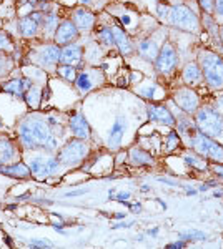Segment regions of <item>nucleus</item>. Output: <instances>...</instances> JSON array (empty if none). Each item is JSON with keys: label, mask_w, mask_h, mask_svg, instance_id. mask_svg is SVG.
<instances>
[{"label": "nucleus", "mask_w": 223, "mask_h": 249, "mask_svg": "<svg viewBox=\"0 0 223 249\" xmlns=\"http://www.w3.org/2000/svg\"><path fill=\"white\" fill-rule=\"evenodd\" d=\"M213 171L217 173L218 178L223 179V166H222V164H215V166H213Z\"/></svg>", "instance_id": "58836bf2"}, {"label": "nucleus", "mask_w": 223, "mask_h": 249, "mask_svg": "<svg viewBox=\"0 0 223 249\" xmlns=\"http://www.w3.org/2000/svg\"><path fill=\"white\" fill-rule=\"evenodd\" d=\"M59 75L67 82H75L77 78V68L72 65H62L59 67Z\"/></svg>", "instance_id": "2f4dec72"}, {"label": "nucleus", "mask_w": 223, "mask_h": 249, "mask_svg": "<svg viewBox=\"0 0 223 249\" xmlns=\"http://www.w3.org/2000/svg\"><path fill=\"white\" fill-rule=\"evenodd\" d=\"M9 70H10V60L0 55V77H3Z\"/></svg>", "instance_id": "c9c22d12"}, {"label": "nucleus", "mask_w": 223, "mask_h": 249, "mask_svg": "<svg viewBox=\"0 0 223 249\" xmlns=\"http://www.w3.org/2000/svg\"><path fill=\"white\" fill-rule=\"evenodd\" d=\"M43 29H45L47 34H54L59 29V18H57L55 14H48L43 18Z\"/></svg>", "instance_id": "7c9ffc66"}, {"label": "nucleus", "mask_w": 223, "mask_h": 249, "mask_svg": "<svg viewBox=\"0 0 223 249\" xmlns=\"http://www.w3.org/2000/svg\"><path fill=\"white\" fill-rule=\"evenodd\" d=\"M130 160L133 164H152V156H150L147 151H143L142 148H132L130 150Z\"/></svg>", "instance_id": "b1692460"}, {"label": "nucleus", "mask_w": 223, "mask_h": 249, "mask_svg": "<svg viewBox=\"0 0 223 249\" xmlns=\"http://www.w3.org/2000/svg\"><path fill=\"white\" fill-rule=\"evenodd\" d=\"M215 14L218 18L223 20V0H215Z\"/></svg>", "instance_id": "e433bc0d"}, {"label": "nucleus", "mask_w": 223, "mask_h": 249, "mask_svg": "<svg viewBox=\"0 0 223 249\" xmlns=\"http://www.w3.org/2000/svg\"><path fill=\"white\" fill-rule=\"evenodd\" d=\"M2 171L5 175L17 176V178H28L30 176V168H27L25 164H14V166H3Z\"/></svg>", "instance_id": "393cba45"}, {"label": "nucleus", "mask_w": 223, "mask_h": 249, "mask_svg": "<svg viewBox=\"0 0 223 249\" xmlns=\"http://www.w3.org/2000/svg\"><path fill=\"white\" fill-rule=\"evenodd\" d=\"M137 48H139L140 57H143L145 60H148V62H155L158 52H160V48H158V45L155 43V40H152V38L142 40Z\"/></svg>", "instance_id": "412c9836"}, {"label": "nucleus", "mask_w": 223, "mask_h": 249, "mask_svg": "<svg viewBox=\"0 0 223 249\" xmlns=\"http://www.w3.org/2000/svg\"><path fill=\"white\" fill-rule=\"evenodd\" d=\"M20 142L25 148H48L55 150L57 138L52 133L48 120L40 116H28L19 126Z\"/></svg>", "instance_id": "f257e3e1"}, {"label": "nucleus", "mask_w": 223, "mask_h": 249, "mask_svg": "<svg viewBox=\"0 0 223 249\" xmlns=\"http://www.w3.org/2000/svg\"><path fill=\"white\" fill-rule=\"evenodd\" d=\"M128 198H130V193H119L115 196V199H119V201H127Z\"/></svg>", "instance_id": "ea45409f"}, {"label": "nucleus", "mask_w": 223, "mask_h": 249, "mask_svg": "<svg viewBox=\"0 0 223 249\" xmlns=\"http://www.w3.org/2000/svg\"><path fill=\"white\" fill-rule=\"evenodd\" d=\"M72 22L75 23L77 30H79L80 34H85V32H90L93 29V23H95V15H93L88 9H85V7H80V9H77L74 12Z\"/></svg>", "instance_id": "ddd939ff"}, {"label": "nucleus", "mask_w": 223, "mask_h": 249, "mask_svg": "<svg viewBox=\"0 0 223 249\" xmlns=\"http://www.w3.org/2000/svg\"><path fill=\"white\" fill-rule=\"evenodd\" d=\"M88 151H90V148H88L87 142L80 138H75V140H72V142H68L65 146L59 151L57 160L62 164H65V166H75V164H79L85 156L88 155Z\"/></svg>", "instance_id": "423d86ee"}, {"label": "nucleus", "mask_w": 223, "mask_h": 249, "mask_svg": "<svg viewBox=\"0 0 223 249\" xmlns=\"http://www.w3.org/2000/svg\"><path fill=\"white\" fill-rule=\"evenodd\" d=\"M14 158H15V148H14V144H12L10 142H7V140L0 142V164L10 163Z\"/></svg>", "instance_id": "5701e85b"}, {"label": "nucleus", "mask_w": 223, "mask_h": 249, "mask_svg": "<svg viewBox=\"0 0 223 249\" xmlns=\"http://www.w3.org/2000/svg\"><path fill=\"white\" fill-rule=\"evenodd\" d=\"M205 14H215V0H198Z\"/></svg>", "instance_id": "72a5a7b5"}, {"label": "nucleus", "mask_w": 223, "mask_h": 249, "mask_svg": "<svg viewBox=\"0 0 223 249\" xmlns=\"http://www.w3.org/2000/svg\"><path fill=\"white\" fill-rule=\"evenodd\" d=\"M157 91H158L157 83H148L147 87L137 88V93H139L140 96H143V98H147V100H155V98H158V96L155 95Z\"/></svg>", "instance_id": "c756f323"}, {"label": "nucleus", "mask_w": 223, "mask_h": 249, "mask_svg": "<svg viewBox=\"0 0 223 249\" xmlns=\"http://www.w3.org/2000/svg\"><path fill=\"white\" fill-rule=\"evenodd\" d=\"M147 113H148V120L155 123H162L167 124V126H175V115L168 110L167 107L162 105H148L147 107Z\"/></svg>", "instance_id": "9b49d317"}, {"label": "nucleus", "mask_w": 223, "mask_h": 249, "mask_svg": "<svg viewBox=\"0 0 223 249\" xmlns=\"http://www.w3.org/2000/svg\"><path fill=\"white\" fill-rule=\"evenodd\" d=\"M60 52L62 48L59 45H43L40 47L37 57H39V63L43 67H55L57 63L60 62Z\"/></svg>", "instance_id": "f3484780"}, {"label": "nucleus", "mask_w": 223, "mask_h": 249, "mask_svg": "<svg viewBox=\"0 0 223 249\" xmlns=\"http://www.w3.org/2000/svg\"><path fill=\"white\" fill-rule=\"evenodd\" d=\"M183 160H185V163L186 164H190L192 168H197V170H205L206 168V161L203 160V156H200V155H193V153H186L183 156Z\"/></svg>", "instance_id": "cd10ccee"}, {"label": "nucleus", "mask_w": 223, "mask_h": 249, "mask_svg": "<svg viewBox=\"0 0 223 249\" xmlns=\"http://www.w3.org/2000/svg\"><path fill=\"white\" fill-rule=\"evenodd\" d=\"M30 248H52V244L47 243V241H32Z\"/></svg>", "instance_id": "4c0bfd02"}, {"label": "nucleus", "mask_w": 223, "mask_h": 249, "mask_svg": "<svg viewBox=\"0 0 223 249\" xmlns=\"http://www.w3.org/2000/svg\"><path fill=\"white\" fill-rule=\"evenodd\" d=\"M188 144L192 146V150L198 153L203 158H208L212 161H223V144L215 142V138H210L205 133H202L200 130L190 138Z\"/></svg>", "instance_id": "39448f33"}, {"label": "nucleus", "mask_w": 223, "mask_h": 249, "mask_svg": "<svg viewBox=\"0 0 223 249\" xmlns=\"http://www.w3.org/2000/svg\"><path fill=\"white\" fill-rule=\"evenodd\" d=\"M62 166V163L57 158H37L30 160V171L34 173L37 178H45V176L57 175Z\"/></svg>", "instance_id": "1a4fd4ad"}, {"label": "nucleus", "mask_w": 223, "mask_h": 249, "mask_svg": "<svg viewBox=\"0 0 223 249\" xmlns=\"http://www.w3.org/2000/svg\"><path fill=\"white\" fill-rule=\"evenodd\" d=\"M180 135L177 131H170L167 138H165V153H172L173 150H177L180 146Z\"/></svg>", "instance_id": "c85d7f7f"}, {"label": "nucleus", "mask_w": 223, "mask_h": 249, "mask_svg": "<svg viewBox=\"0 0 223 249\" xmlns=\"http://www.w3.org/2000/svg\"><path fill=\"white\" fill-rule=\"evenodd\" d=\"M158 17L178 30L190 32V34L200 32V20H198L197 14L183 3H178V5L160 3L158 5Z\"/></svg>", "instance_id": "f03ea898"}, {"label": "nucleus", "mask_w": 223, "mask_h": 249, "mask_svg": "<svg viewBox=\"0 0 223 249\" xmlns=\"http://www.w3.org/2000/svg\"><path fill=\"white\" fill-rule=\"evenodd\" d=\"M177 63H178V53H177L175 47H173L170 42H165L155 58L157 73L170 75L177 68Z\"/></svg>", "instance_id": "6e6552de"}, {"label": "nucleus", "mask_w": 223, "mask_h": 249, "mask_svg": "<svg viewBox=\"0 0 223 249\" xmlns=\"http://www.w3.org/2000/svg\"><path fill=\"white\" fill-rule=\"evenodd\" d=\"M125 130H127V120H125L123 116H119V118L113 122L110 133H108V138H107V146L110 148V150H117L122 144Z\"/></svg>", "instance_id": "f8f14e48"}, {"label": "nucleus", "mask_w": 223, "mask_h": 249, "mask_svg": "<svg viewBox=\"0 0 223 249\" xmlns=\"http://www.w3.org/2000/svg\"><path fill=\"white\" fill-rule=\"evenodd\" d=\"M186 244H185V241H177V243H173V244H168L167 248H185Z\"/></svg>", "instance_id": "a19ab883"}, {"label": "nucleus", "mask_w": 223, "mask_h": 249, "mask_svg": "<svg viewBox=\"0 0 223 249\" xmlns=\"http://www.w3.org/2000/svg\"><path fill=\"white\" fill-rule=\"evenodd\" d=\"M80 3H82V5H92L93 0H80Z\"/></svg>", "instance_id": "37998d69"}, {"label": "nucleus", "mask_w": 223, "mask_h": 249, "mask_svg": "<svg viewBox=\"0 0 223 249\" xmlns=\"http://www.w3.org/2000/svg\"><path fill=\"white\" fill-rule=\"evenodd\" d=\"M85 190H80V191H70V193H67L65 196H79V195H83Z\"/></svg>", "instance_id": "79ce46f5"}, {"label": "nucleus", "mask_w": 223, "mask_h": 249, "mask_svg": "<svg viewBox=\"0 0 223 249\" xmlns=\"http://www.w3.org/2000/svg\"><path fill=\"white\" fill-rule=\"evenodd\" d=\"M100 82L99 78V71L97 70H83L80 73H77L75 78V87L79 88L82 93H87L90 91L93 87H97Z\"/></svg>", "instance_id": "a211bd4d"}, {"label": "nucleus", "mask_w": 223, "mask_h": 249, "mask_svg": "<svg viewBox=\"0 0 223 249\" xmlns=\"http://www.w3.org/2000/svg\"><path fill=\"white\" fill-rule=\"evenodd\" d=\"M220 38H222V43H223V25L220 27Z\"/></svg>", "instance_id": "c03bdc74"}, {"label": "nucleus", "mask_w": 223, "mask_h": 249, "mask_svg": "<svg viewBox=\"0 0 223 249\" xmlns=\"http://www.w3.org/2000/svg\"><path fill=\"white\" fill-rule=\"evenodd\" d=\"M10 48H12V42H10V38L7 37L5 32H0V52H3V50H10Z\"/></svg>", "instance_id": "f704fd0d"}, {"label": "nucleus", "mask_w": 223, "mask_h": 249, "mask_svg": "<svg viewBox=\"0 0 223 249\" xmlns=\"http://www.w3.org/2000/svg\"><path fill=\"white\" fill-rule=\"evenodd\" d=\"M182 80H183V85L186 87H197L203 82V73H202V68L197 62H188L182 70Z\"/></svg>", "instance_id": "2eb2a0df"}, {"label": "nucleus", "mask_w": 223, "mask_h": 249, "mask_svg": "<svg viewBox=\"0 0 223 249\" xmlns=\"http://www.w3.org/2000/svg\"><path fill=\"white\" fill-rule=\"evenodd\" d=\"M182 241H203L206 239V234L202 231H186V232H182L180 234Z\"/></svg>", "instance_id": "473e14b6"}, {"label": "nucleus", "mask_w": 223, "mask_h": 249, "mask_svg": "<svg viewBox=\"0 0 223 249\" xmlns=\"http://www.w3.org/2000/svg\"><path fill=\"white\" fill-rule=\"evenodd\" d=\"M112 30H113V38H115V45L120 50V53L130 55L133 52V43H132V40L128 38V35L125 34L119 25L112 27Z\"/></svg>", "instance_id": "6ab92c4d"}, {"label": "nucleus", "mask_w": 223, "mask_h": 249, "mask_svg": "<svg viewBox=\"0 0 223 249\" xmlns=\"http://www.w3.org/2000/svg\"><path fill=\"white\" fill-rule=\"evenodd\" d=\"M20 32H22L23 37H34L39 32V23L32 18V15L30 17L22 18L20 20Z\"/></svg>", "instance_id": "4be33fe9"}, {"label": "nucleus", "mask_w": 223, "mask_h": 249, "mask_svg": "<svg viewBox=\"0 0 223 249\" xmlns=\"http://www.w3.org/2000/svg\"><path fill=\"white\" fill-rule=\"evenodd\" d=\"M30 87H32V82L28 78H14V80H10V82L3 83L2 88L15 96H23Z\"/></svg>", "instance_id": "aec40b11"}, {"label": "nucleus", "mask_w": 223, "mask_h": 249, "mask_svg": "<svg viewBox=\"0 0 223 249\" xmlns=\"http://www.w3.org/2000/svg\"><path fill=\"white\" fill-rule=\"evenodd\" d=\"M68 126H70L75 138H80V140L90 138V124H88V122L85 120V116L82 113L72 115L70 120H68Z\"/></svg>", "instance_id": "dca6fc26"}, {"label": "nucleus", "mask_w": 223, "mask_h": 249, "mask_svg": "<svg viewBox=\"0 0 223 249\" xmlns=\"http://www.w3.org/2000/svg\"><path fill=\"white\" fill-rule=\"evenodd\" d=\"M40 87L37 85H32L28 90L25 91V100H27V103L30 105L32 108H37L39 107V103H40V96H42V93H40Z\"/></svg>", "instance_id": "bb28decb"}, {"label": "nucleus", "mask_w": 223, "mask_h": 249, "mask_svg": "<svg viewBox=\"0 0 223 249\" xmlns=\"http://www.w3.org/2000/svg\"><path fill=\"white\" fill-rule=\"evenodd\" d=\"M197 63L202 68L203 80L212 90L223 88V58L212 50L198 52Z\"/></svg>", "instance_id": "7ed1b4c3"}, {"label": "nucleus", "mask_w": 223, "mask_h": 249, "mask_svg": "<svg viewBox=\"0 0 223 249\" xmlns=\"http://www.w3.org/2000/svg\"><path fill=\"white\" fill-rule=\"evenodd\" d=\"M80 32L77 30L75 23L72 20H63L59 25V29L55 32V43L57 45L65 47L68 43H74L77 38H79Z\"/></svg>", "instance_id": "9d476101"}, {"label": "nucleus", "mask_w": 223, "mask_h": 249, "mask_svg": "<svg viewBox=\"0 0 223 249\" xmlns=\"http://www.w3.org/2000/svg\"><path fill=\"white\" fill-rule=\"evenodd\" d=\"M83 58V50L79 43H68L62 48L60 52V62L63 65H72V67H77Z\"/></svg>", "instance_id": "4468645a"}, {"label": "nucleus", "mask_w": 223, "mask_h": 249, "mask_svg": "<svg viewBox=\"0 0 223 249\" xmlns=\"http://www.w3.org/2000/svg\"><path fill=\"white\" fill-rule=\"evenodd\" d=\"M173 103L177 105V108H180L183 113L186 115H195L197 110L200 108V96L192 87H180L173 91Z\"/></svg>", "instance_id": "0eeeda50"}, {"label": "nucleus", "mask_w": 223, "mask_h": 249, "mask_svg": "<svg viewBox=\"0 0 223 249\" xmlns=\"http://www.w3.org/2000/svg\"><path fill=\"white\" fill-rule=\"evenodd\" d=\"M97 40H99L100 43H103V45H107V47L115 45V38H113V30L110 29V27H102V29L97 32Z\"/></svg>", "instance_id": "a878e982"}, {"label": "nucleus", "mask_w": 223, "mask_h": 249, "mask_svg": "<svg viewBox=\"0 0 223 249\" xmlns=\"http://www.w3.org/2000/svg\"><path fill=\"white\" fill-rule=\"evenodd\" d=\"M197 128L210 138L223 136V115L213 107H200L193 115Z\"/></svg>", "instance_id": "20e7f679"}]
</instances>
